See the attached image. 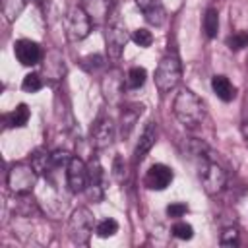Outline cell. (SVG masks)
Segmentation results:
<instances>
[{"label": "cell", "instance_id": "cell-12", "mask_svg": "<svg viewBox=\"0 0 248 248\" xmlns=\"http://www.w3.org/2000/svg\"><path fill=\"white\" fill-rule=\"evenodd\" d=\"M89 180H87V196L93 202H101L103 194H105V186H103V178H105V170L101 167V161L97 157H91L89 165Z\"/></svg>", "mask_w": 248, "mask_h": 248}, {"label": "cell", "instance_id": "cell-24", "mask_svg": "<svg viewBox=\"0 0 248 248\" xmlns=\"http://www.w3.org/2000/svg\"><path fill=\"white\" fill-rule=\"evenodd\" d=\"M116 232H118V223H116V219H112V217L101 219V221H97V225H95V234H97L99 238H110V236H114Z\"/></svg>", "mask_w": 248, "mask_h": 248}, {"label": "cell", "instance_id": "cell-7", "mask_svg": "<svg viewBox=\"0 0 248 248\" xmlns=\"http://www.w3.org/2000/svg\"><path fill=\"white\" fill-rule=\"evenodd\" d=\"M37 172L31 167V163H16L10 167L8 170V186L12 190V194H27L35 188L37 184Z\"/></svg>", "mask_w": 248, "mask_h": 248}, {"label": "cell", "instance_id": "cell-25", "mask_svg": "<svg viewBox=\"0 0 248 248\" xmlns=\"http://www.w3.org/2000/svg\"><path fill=\"white\" fill-rule=\"evenodd\" d=\"M25 8V0H2V14L8 21H14Z\"/></svg>", "mask_w": 248, "mask_h": 248}, {"label": "cell", "instance_id": "cell-3", "mask_svg": "<svg viewBox=\"0 0 248 248\" xmlns=\"http://www.w3.org/2000/svg\"><path fill=\"white\" fill-rule=\"evenodd\" d=\"M130 35L126 31V25L120 17L118 12H112L108 21H107V29H105V41H107V54L112 62L120 60L122 52H124V46L128 43Z\"/></svg>", "mask_w": 248, "mask_h": 248}, {"label": "cell", "instance_id": "cell-17", "mask_svg": "<svg viewBox=\"0 0 248 248\" xmlns=\"http://www.w3.org/2000/svg\"><path fill=\"white\" fill-rule=\"evenodd\" d=\"M81 8L91 17L93 25H99L103 21H108L112 14V0H81Z\"/></svg>", "mask_w": 248, "mask_h": 248}, {"label": "cell", "instance_id": "cell-20", "mask_svg": "<svg viewBox=\"0 0 248 248\" xmlns=\"http://www.w3.org/2000/svg\"><path fill=\"white\" fill-rule=\"evenodd\" d=\"M29 116H31L29 107L25 103H19L14 110L4 114V124H6V128H23L29 122Z\"/></svg>", "mask_w": 248, "mask_h": 248}, {"label": "cell", "instance_id": "cell-8", "mask_svg": "<svg viewBox=\"0 0 248 248\" xmlns=\"http://www.w3.org/2000/svg\"><path fill=\"white\" fill-rule=\"evenodd\" d=\"M89 180V169L79 157H72L66 167V184L72 194H81L87 190Z\"/></svg>", "mask_w": 248, "mask_h": 248}, {"label": "cell", "instance_id": "cell-29", "mask_svg": "<svg viewBox=\"0 0 248 248\" xmlns=\"http://www.w3.org/2000/svg\"><path fill=\"white\" fill-rule=\"evenodd\" d=\"M227 46L231 48V50H242L244 46H248V33L246 31H236V33H232V35H229L227 37Z\"/></svg>", "mask_w": 248, "mask_h": 248}, {"label": "cell", "instance_id": "cell-15", "mask_svg": "<svg viewBox=\"0 0 248 248\" xmlns=\"http://www.w3.org/2000/svg\"><path fill=\"white\" fill-rule=\"evenodd\" d=\"M136 6L141 10V14L149 25L161 27L167 21V12L159 0H136Z\"/></svg>", "mask_w": 248, "mask_h": 248}, {"label": "cell", "instance_id": "cell-28", "mask_svg": "<svg viewBox=\"0 0 248 248\" xmlns=\"http://www.w3.org/2000/svg\"><path fill=\"white\" fill-rule=\"evenodd\" d=\"M240 242V232L236 227H227L223 229L221 236H219V244L221 246H238Z\"/></svg>", "mask_w": 248, "mask_h": 248}, {"label": "cell", "instance_id": "cell-30", "mask_svg": "<svg viewBox=\"0 0 248 248\" xmlns=\"http://www.w3.org/2000/svg\"><path fill=\"white\" fill-rule=\"evenodd\" d=\"M130 39H132L138 46H141V48H147V46H151V43H153V35H151V31H147V29H143V27L136 29V31L132 33Z\"/></svg>", "mask_w": 248, "mask_h": 248}, {"label": "cell", "instance_id": "cell-9", "mask_svg": "<svg viewBox=\"0 0 248 248\" xmlns=\"http://www.w3.org/2000/svg\"><path fill=\"white\" fill-rule=\"evenodd\" d=\"M172 178H174V172H172L170 167H167V165H163V163H153V165L147 169L145 176H143V184H145L147 190L161 192V190H165V188L170 186Z\"/></svg>", "mask_w": 248, "mask_h": 248}, {"label": "cell", "instance_id": "cell-35", "mask_svg": "<svg viewBox=\"0 0 248 248\" xmlns=\"http://www.w3.org/2000/svg\"><path fill=\"white\" fill-rule=\"evenodd\" d=\"M240 134H242V140H244V143H246V147H248V118L242 120V124H240Z\"/></svg>", "mask_w": 248, "mask_h": 248}, {"label": "cell", "instance_id": "cell-6", "mask_svg": "<svg viewBox=\"0 0 248 248\" xmlns=\"http://www.w3.org/2000/svg\"><path fill=\"white\" fill-rule=\"evenodd\" d=\"M91 17L87 16V12L81 6H72L66 16H64V27H66V35L70 41L78 43L83 41L89 33H91Z\"/></svg>", "mask_w": 248, "mask_h": 248}, {"label": "cell", "instance_id": "cell-34", "mask_svg": "<svg viewBox=\"0 0 248 248\" xmlns=\"http://www.w3.org/2000/svg\"><path fill=\"white\" fill-rule=\"evenodd\" d=\"M124 176H126V165H124V159H122L120 155H116L114 161H112V178H114L116 182H122Z\"/></svg>", "mask_w": 248, "mask_h": 248}, {"label": "cell", "instance_id": "cell-21", "mask_svg": "<svg viewBox=\"0 0 248 248\" xmlns=\"http://www.w3.org/2000/svg\"><path fill=\"white\" fill-rule=\"evenodd\" d=\"M31 167L35 169V172L39 176H46L50 170H52V159H50V151H46L45 147H39L31 153V159H29Z\"/></svg>", "mask_w": 248, "mask_h": 248}, {"label": "cell", "instance_id": "cell-23", "mask_svg": "<svg viewBox=\"0 0 248 248\" xmlns=\"http://www.w3.org/2000/svg\"><path fill=\"white\" fill-rule=\"evenodd\" d=\"M203 33L207 39H215L217 37V31H219V12L215 8H207L205 14H203Z\"/></svg>", "mask_w": 248, "mask_h": 248}, {"label": "cell", "instance_id": "cell-10", "mask_svg": "<svg viewBox=\"0 0 248 248\" xmlns=\"http://www.w3.org/2000/svg\"><path fill=\"white\" fill-rule=\"evenodd\" d=\"M114 122L110 116H99L91 126V145L95 149H105L114 140Z\"/></svg>", "mask_w": 248, "mask_h": 248}, {"label": "cell", "instance_id": "cell-16", "mask_svg": "<svg viewBox=\"0 0 248 248\" xmlns=\"http://www.w3.org/2000/svg\"><path fill=\"white\" fill-rule=\"evenodd\" d=\"M155 141H157V124H155L153 120H149V122L143 126L141 134H140L138 145H136V149H134V161L140 163V161L151 151V147L155 145Z\"/></svg>", "mask_w": 248, "mask_h": 248}, {"label": "cell", "instance_id": "cell-1", "mask_svg": "<svg viewBox=\"0 0 248 248\" xmlns=\"http://www.w3.org/2000/svg\"><path fill=\"white\" fill-rule=\"evenodd\" d=\"M172 112L184 128H196L198 124H202V120L205 116V107H203V101L192 89L184 87L174 97Z\"/></svg>", "mask_w": 248, "mask_h": 248}, {"label": "cell", "instance_id": "cell-2", "mask_svg": "<svg viewBox=\"0 0 248 248\" xmlns=\"http://www.w3.org/2000/svg\"><path fill=\"white\" fill-rule=\"evenodd\" d=\"M155 87L159 89V93H169L172 91L180 79H182V64L180 58L174 52H169L161 58V62L155 68Z\"/></svg>", "mask_w": 248, "mask_h": 248}, {"label": "cell", "instance_id": "cell-18", "mask_svg": "<svg viewBox=\"0 0 248 248\" xmlns=\"http://www.w3.org/2000/svg\"><path fill=\"white\" fill-rule=\"evenodd\" d=\"M211 89L213 93L217 95V99H221L223 103H231L234 97H236V87L232 85V81L223 76V74H217L211 78Z\"/></svg>", "mask_w": 248, "mask_h": 248}, {"label": "cell", "instance_id": "cell-22", "mask_svg": "<svg viewBox=\"0 0 248 248\" xmlns=\"http://www.w3.org/2000/svg\"><path fill=\"white\" fill-rule=\"evenodd\" d=\"M145 79H147V72H145V68H141V66H132V68L128 70L126 78H124V85H126V89L136 91V89L143 87Z\"/></svg>", "mask_w": 248, "mask_h": 248}, {"label": "cell", "instance_id": "cell-11", "mask_svg": "<svg viewBox=\"0 0 248 248\" xmlns=\"http://www.w3.org/2000/svg\"><path fill=\"white\" fill-rule=\"evenodd\" d=\"M14 54L17 58L19 64L23 66H37L43 60V48L39 43L31 41V39H19L14 43Z\"/></svg>", "mask_w": 248, "mask_h": 248}, {"label": "cell", "instance_id": "cell-33", "mask_svg": "<svg viewBox=\"0 0 248 248\" xmlns=\"http://www.w3.org/2000/svg\"><path fill=\"white\" fill-rule=\"evenodd\" d=\"M167 215L169 217H172V219H178V217H182V215H186L188 213V205L184 203V202H172V203H169L167 205Z\"/></svg>", "mask_w": 248, "mask_h": 248}, {"label": "cell", "instance_id": "cell-19", "mask_svg": "<svg viewBox=\"0 0 248 248\" xmlns=\"http://www.w3.org/2000/svg\"><path fill=\"white\" fill-rule=\"evenodd\" d=\"M16 200H14V213L19 215V217H31V215H39V205L35 202V198L31 196V192L27 194H14Z\"/></svg>", "mask_w": 248, "mask_h": 248}, {"label": "cell", "instance_id": "cell-31", "mask_svg": "<svg viewBox=\"0 0 248 248\" xmlns=\"http://www.w3.org/2000/svg\"><path fill=\"white\" fill-rule=\"evenodd\" d=\"M103 66H105V58H103L101 54H89V56H85V58L81 60V68L87 70L89 74L97 72V70L103 68Z\"/></svg>", "mask_w": 248, "mask_h": 248}, {"label": "cell", "instance_id": "cell-4", "mask_svg": "<svg viewBox=\"0 0 248 248\" xmlns=\"http://www.w3.org/2000/svg\"><path fill=\"white\" fill-rule=\"evenodd\" d=\"M202 188L207 196H217L225 190L227 186V172L221 169V165H217L215 161H211L209 157L200 159V170H198Z\"/></svg>", "mask_w": 248, "mask_h": 248}, {"label": "cell", "instance_id": "cell-26", "mask_svg": "<svg viewBox=\"0 0 248 248\" xmlns=\"http://www.w3.org/2000/svg\"><path fill=\"white\" fill-rule=\"evenodd\" d=\"M43 85H45L43 78H41L39 74H35V72L27 74V76L23 78V81H21V89H23L25 93H37L39 89H43Z\"/></svg>", "mask_w": 248, "mask_h": 248}, {"label": "cell", "instance_id": "cell-13", "mask_svg": "<svg viewBox=\"0 0 248 248\" xmlns=\"http://www.w3.org/2000/svg\"><path fill=\"white\" fill-rule=\"evenodd\" d=\"M101 89H103V95L108 103H118V99L122 97L126 85H124V76L118 72V70H112L105 76V79L101 81Z\"/></svg>", "mask_w": 248, "mask_h": 248}, {"label": "cell", "instance_id": "cell-27", "mask_svg": "<svg viewBox=\"0 0 248 248\" xmlns=\"http://www.w3.org/2000/svg\"><path fill=\"white\" fill-rule=\"evenodd\" d=\"M170 232H172V236L178 238V240H190V238L194 236V229H192V225H188L186 221H176V223L172 225Z\"/></svg>", "mask_w": 248, "mask_h": 248}, {"label": "cell", "instance_id": "cell-32", "mask_svg": "<svg viewBox=\"0 0 248 248\" xmlns=\"http://www.w3.org/2000/svg\"><path fill=\"white\" fill-rule=\"evenodd\" d=\"M72 157H74V155H70L66 149H56V151H52V153H50L52 169H60V167H64V169H66Z\"/></svg>", "mask_w": 248, "mask_h": 248}, {"label": "cell", "instance_id": "cell-5", "mask_svg": "<svg viewBox=\"0 0 248 248\" xmlns=\"http://www.w3.org/2000/svg\"><path fill=\"white\" fill-rule=\"evenodd\" d=\"M95 217L87 207H78L74 209L70 221H68V231H70V238L76 244H87L91 234L95 232Z\"/></svg>", "mask_w": 248, "mask_h": 248}, {"label": "cell", "instance_id": "cell-14", "mask_svg": "<svg viewBox=\"0 0 248 248\" xmlns=\"http://www.w3.org/2000/svg\"><path fill=\"white\" fill-rule=\"evenodd\" d=\"M143 105L141 103H130L126 107H122V112H120V138L122 140H128L132 130L136 128L141 112H143Z\"/></svg>", "mask_w": 248, "mask_h": 248}]
</instances>
